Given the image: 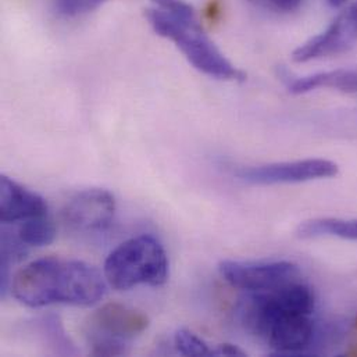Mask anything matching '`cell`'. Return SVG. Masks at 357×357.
<instances>
[{
	"label": "cell",
	"instance_id": "obj_1",
	"mask_svg": "<svg viewBox=\"0 0 357 357\" xmlns=\"http://www.w3.org/2000/svg\"><path fill=\"white\" fill-rule=\"evenodd\" d=\"M316 295L302 278L278 288L248 292L239 305L243 328L277 355H299L316 341Z\"/></svg>",
	"mask_w": 357,
	"mask_h": 357
},
{
	"label": "cell",
	"instance_id": "obj_2",
	"mask_svg": "<svg viewBox=\"0 0 357 357\" xmlns=\"http://www.w3.org/2000/svg\"><path fill=\"white\" fill-rule=\"evenodd\" d=\"M106 282L105 274L82 260L43 257L18 270L10 285L13 296L28 307H89L103 299Z\"/></svg>",
	"mask_w": 357,
	"mask_h": 357
},
{
	"label": "cell",
	"instance_id": "obj_3",
	"mask_svg": "<svg viewBox=\"0 0 357 357\" xmlns=\"http://www.w3.org/2000/svg\"><path fill=\"white\" fill-rule=\"evenodd\" d=\"M153 31L172 40L188 61L200 73L221 81H243L246 75L238 70L206 35L196 17L179 18L159 8L146 11Z\"/></svg>",
	"mask_w": 357,
	"mask_h": 357
},
{
	"label": "cell",
	"instance_id": "obj_4",
	"mask_svg": "<svg viewBox=\"0 0 357 357\" xmlns=\"http://www.w3.org/2000/svg\"><path fill=\"white\" fill-rule=\"evenodd\" d=\"M103 274L107 284L117 291L139 285L162 287L169 280L167 253L155 236H134L107 256Z\"/></svg>",
	"mask_w": 357,
	"mask_h": 357
},
{
	"label": "cell",
	"instance_id": "obj_5",
	"mask_svg": "<svg viewBox=\"0 0 357 357\" xmlns=\"http://www.w3.org/2000/svg\"><path fill=\"white\" fill-rule=\"evenodd\" d=\"M149 319L145 313L107 303L95 310L86 323V338L93 356H121L128 354V342L145 333Z\"/></svg>",
	"mask_w": 357,
	"mask_h": 357
},
{
	"label": "cell",
	"instance_id": "obj_6",
	"mask_svg": "<svg viewBox=\"0 0 357 357\" xmlns=\"http://www.w3.org/2000/svg\"><path fill=\"white\" fill-rule=\"evenodd\" d=\"M218 273L231 287L246 292L270 291L301 278L299 266L288 260H222Z\"/></svg>",
	"mask_w": 357,
	"mask_h": 357
},
{
	"label": "cell",
	"instance_id": "obj_7",
	"mask_svg": "<svg viewBox=\"0 0 357 357\" xmlns=\"http://www.w3.org/2000/svg\"><path fill=\"white\" fill-rule=\"evenodd\" d=\"M337 163L326 159H305L295 162L271 163L263 166L242 167L235 176L252 185L301 183L314 179L333 178L338 174Z\"/></svg>",
	"mask_w": 357,
	"mask_h": 357
},
{
	"label": "cell",
	"instance_id": "obj_8",
	"mask_svg": "<svg viewBox=\"0 0 357 357\" xmlns=\"http://www.w3.org/2000/svg\"><path fill=\"white\" fill-rule=\"evenodd\" d=\"M116 214L114 196L100 188L75 193L63 207L64 224L77 232H102L107 229Z\"/></svg>",
	"mask_w": 357,
	"mask_h": 357
},
{
	"label": "cell",
	"instance_id": "obj_9",
	"mask_svg": "<svg viewBox=\"0 0 357 357\" xmlns=\"http://www.w3.org/2000/svg\"><path fill=\"white\" fill-rule=\"evenodd\" d=\"M357 42V3L344 10L321 33L301 45L292 53L295 63H307L348 50Z\"/></svg>",
	"mask_w": 357,
	"mask_h": 357
},
{
	"label": "cell",
	"instance_id": "obj_10",
	"mask_svg": "<svg viewBox=\"0 0 357 357\" xmlns=\"http://www.w3.org/2000/svg\"><path fill=\"white\" fill-rule=\"evenodd\" d=\"M47 214L45 199L6 176L0 177V218L3 224L21 222Z\"/></svg>",
	"mask_w": 357,
	"mask_h": 357
},
{
	"label": "cell",
	"instance_id": "obj_11",
	"mask_svg": "<svg viewBox=\"0 0 357 357\" xmlns=\"http://www.w3.org/2000/svg\"><path fill=\"white\" fill-rule=\"evenodd\" d=\"M320 88L357 93V68H338L294 79L288 78V91L294 95H303Z\"/></svg>",
	"mask_w": 357,
	"mask_h": 357
},
{
	"label": "cell",
	"instance_id": "obj_12",
	"mask_svg": "<svg viewBox=\"0 0 357 357\" xmlns=\"http://www.w3.org/2000/svg\"><path fill=\"white\" fill-rule=\"evenodd\" d=\"M296 235L302 239L331 236L357 241V218H313L299 224Z\"/></svg>",
	"mask_w": 357,
	"mask_h": 357
},
{
	"label": "cell",
	"instance_id": "obj_13",
	"mask_svg": "<svg viewBox=\"0 0 357 357\" xmlns=\"http://www.w3.org/2000/svg\"><path fill=\"white\" fill-rule=\"evenodd\" d=\"M15 235L24 246L40 248L53 242L56 236V227L47 213L18 222Z\"/></svg>",
	"mask_w": 357,
	"mask_h": 357
},
{
	"label": "cell",
	"instance_id": "obj_14",
	"mask_svg": "<svg viewBox=\"0 0 357 357\" xmlns=\"http://www.w3.org/2000/svg\"><path fill=\"white\" fill-rule=\"evenodd\" d=\"M39 331H40L43 340L47 342V345L53 349L54 354L61 355V356L77 354L74 344L66 334L64 327L57 316L50 314V316L43 317L39 323Z\"/></svg>",
	"mask_w": 357,
	"mask_h": 357
},
{
	"label": "cell",
	"instance_id": "obj_15",
	"mask_svg": "<svg viewBox=\"0 0 357 357\" xmlns=\"http://www.w3.org/2000/svg\"><path fill=\"white\" fill-rule=\"evenodd\" d=\"M174 345L183 356H214V349L186 328H181L176 333Z\"/></svg>",
	"mask_w": 357,
	"mask_h": 357
},
{
	"label": "cell",
	"instance_id": "obj_16",
	"mask_svg": "<svg viewBox=\"0 0 357 357\" xmlns=\"http://www.w3.org/2000/svg\"><path fill=\"white\" fill-rule=\"evenodd\" d=\"M106 0H52L54 10L63 17H78L100 7Z\"/></svg>",
	"mask_w": 357,
	"mask_h": 357
},
{
	"label": "cell",
	"instance_id": "obj_17",
	"mask_svg": "<svg viewBox=\"0 0 357 357\" xmlns=\"http://www.w3.org/2000/svg\"><path fill=\"white\" fill-rule=\"evenodd\" d=\"M153 1L158 4L159 10H163L169 14L179 17V18L196 17L193 8L182 0H153Z\"/></svg>",
	"mask_w": 357,
	"mask_h": 357
},
{
	"label": "cell",
	"instance_id": "obj_18",
	"mask_svg": "<svg viewBox=\"0 0 357 357\" xmlns=\"http://www.w3.org/2000/svg\"><path fill=\"white\" fill-rule=\"evenodd\" d=\"M250 1H255L263 7H267L280 13H292L298 10L302 4V0H250Z\"/></svg>",
	"mask_w": 357,
	"mask_h": 357
},
{
	"label": "cell",
	"instance_id": "obj_19",
	"mask_svg": "<svg viewBox=\"0 0 357 357\" xmlns=\"http://www.w3.org/2000/svg\"><path fill=\"white\" fill-rule=\"evenodd\" d=\"M214 356H246V354L235 345L224 344L214 349Z\"/></svg>",
	"mask_w": 357,
	"mask_h": 357
},
{
	"label": "cell",
	"instance_id": "obj_20",
	"mask_svg": "<svg viewBox=\"0 0 357 357\" xmlns=\"http://www.w3.org/2000/svg\"><path fill=\"white\" fill-rule=\"evenodd\" d=\"M348 0H327V3L331 6V7H341L347 3Z\"/></svg>",
	"mask_w": 357,
	"mask_h": 357
},
{
	"label": "cell",
	"instance_id": "obj_21",
	"mask_svg": "<svg viewBox=\"0 0 357 357\" xmlns=\"http://www.w3.org/2000/svg\"><path fill=\"white\" fill-rule=\"evenodd\" d=\"M356 327H357V319H356Z\"/></svg>",
	"mask_w": 357,
	"mask_h": 357
}]
</instances>
